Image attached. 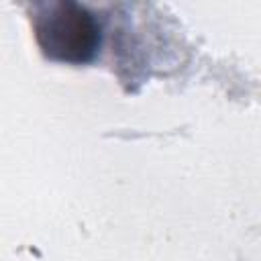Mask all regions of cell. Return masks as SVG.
Here are the masks:
<instances>
[{
    "mask_svg": "<svg viewBox=\"0 0 261 261\" xmlns=\"http://www.w3.org/2000/svg\"><path fill=\"white\" fill-rule=\"evenodd\" d=\"M35 37L45 55L65 63H86L100 43L94 16L73 2H59L39 14Z\"/></svg>",
    "mask_w": 261,
    "mask_h": 261,
    "instance_id": "obj_1",
    "label": "cell"
}]
</instances>
